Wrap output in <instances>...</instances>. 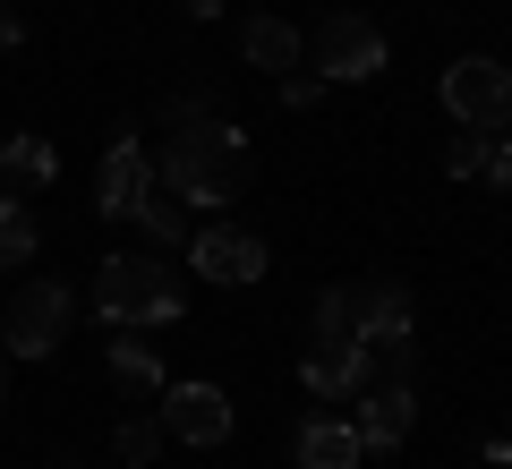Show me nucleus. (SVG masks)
I'll list each match as a JSON object with an SVG mask.
<instances>
[{
	"label": "nucleus",
	"mask_w": 512,
	"mask_h": 469,
	"mask_svg": "<svg viewBox=\"0 0 512 469\" xmlns=\"http://www.w3.org/2000/svg\"><path fill=\"white\" fill-rule=\"evenodd\" d=\"M299 384H308L316 401H359L367 384H376V359H367V342H308Z\"/></svg>",
	"instance_id": "obj_10"
},
{
	"label": "nucleus",
	"mask_w": 512,
	"mask_h": 469,
	"mask_svg": "<svg viewBox=\"0 0 512 469\" xmlns=\"http://www.w3.org/2000/svg\"><path fill=\"white\" fill-rule=\"evenodd\" d=\"M188 273H205V282H222V290H248V282H265V265H274V256H265V239L256 231H239V222H197V231H188Z\"/></svg>",
	"instance_id": "obj_6"
},
{
	"label": "nucleus",
	"mask_w": 512,
	"mask_h": 469,
	"mask_svg": "<svg viewBox=\"0 0 512 469\" xmlns=\"http://www.w3.org/2000/svg\"><path fill=\"white\" fill-rule=\"evenodd\" d=\"M146 188H154V154L137 145V128H120V137H111V154H103V171H94V214L128 222L137 205H146Z\"/></svg>",
	"instance_id": "obj_8"
},
{
	"label": "nucleus",
	"mask_w": 512,
	"mask_h": 469,
	"mask_svg": "<svg viewBox=\"0 0 512 469\" xmlns=\"http://www.w3.org/2000/svg\"><path fill=\"white\" fill-rule=\"evenodd\" d=\"M299 60H308L325 86H367V77L384 69V26H367L359 9H333V18L308 35V52H299Z\"/></svg>",
	"instance_id": "obj_5"
},
{
	"label": "nucleus",
	"mask_w": 512,
	"mask_h": 469,
	"mask_svg": "<svg viewBox=\"0 0 512 469\" xmlns=\"http://www.w3.org/2000/svg\"><path fill=\"white\" fill-rule=\"evenodd\" d=\"M410 418H419V393H410V376H384L359 393V452H402L410 444Z\"/></svg>",
	"instance_id": "obj_9"
},
{
	"label": "nucleus",
	"mask_w": 512,
	"mask_h": 469,
	"mask_svg": "<svg viewBox=\"0 0 512 469\" xmlns=\"http://www.w3.org/2000/svg\"><path fill=\"white\" fill-rule=\"evenodd\" d=\"M308 342H359V299H350V282H342V290H316Z\"/></svg>",
	"instance_id": "obj_17"
},
{
	"label": "nucleus",
	"mask_w": 512,
	"mask_h": 469,
	"mask_svg": "<svg viewBox=\"0 0 512 469\" xmlns=\"http://www.w3.org/2000/svg\"><path fill=\"white\" fill-rule=\"evenodd\" d=\"M180 9L188 18H222V0H180Z\"/></svg>",
	"instance_id": "obj_24"
},
{
	"label": "nucleus",
	"mask_w": 512,
	"mask_h": 469,
	"mask_svg": "<svg viewBox=\"0 0 512 469\" xmlns=\"http://www.w3.org/2000/svg\"><path fill=\"white\" fill-rule=\"evenodd\" d=\"M0 393H9V342H0Z\"/></svg>",
	"instance_id": "obj_25"
},
{
	"label": "nucleus",
	"mask_w": 512,
	"mask_h": 469,
	"mask_svg": "<svg viewBox=\"0 0 512 469\" xmlns=\"http://www.w3.org/2000/svg\"><path fill=\"white\" fill-rule=\"evenodd\" d=\"M137 231H146V248L163 256V248H188V231H197V222H188V205L180 197H163V188H146V205H137Z\"/></svg>",
	"instance_id": "obj_14"
},
{
	"label": "nucleus",
	"mask_w": 512,
	"mask_h": 469,
	"mask_svg": "<svg viewBox=\"0 0 512 469\" xmlns=\"http://www.w3.org/2000/svg\"><path fill=\"white\" fill-rule=\"evenodd\" d=\"M111 384H120L128 401H154V393H163V359H154V342L137 325H120V342H111Z\"/></svg>",
	"instance_id": "obj_13"
},
{
	"label": "nucleus",
	"mask_w": 512,
	"mask_h": 469,
	"mask_svg": "<svg viewBox=\"0 0 512 469\" xmlns=\"http://www.w3.org/2000/svg\"><path fill=\"white\" fill-rule=\"evenodd\" d=\"M248 180H256L248 128H231L222 111L171 120L163 154H154V188H163V197H180V205H205V214H222V205H231Z\"/></svg>",
	"instance_id": "obj_1"
},
{
	"label": "nucleus",
	"mask_w": 512,
	"mask_h": 469,
	"mask_svg": "<svg viewBox=\"0 0 512 469\" xmlns=\"http://www.w3.org/2000/svg\"><path fill=\"white\" fill-rule=\"evenodd\" d=\"M436 103L453 111V128H487V137H512V69L495 52H461L444 69Z\"/></svg>",
	"instance_id": "obj_3"
},
{
	"label": "nucleus",
	"mask_w": 512,
	"mask_h": 469,
	"mask_svg": "<svg viewBox=\"0 0 512 469\" xmlns=\"http://www.w3.org/2000/svg\"><path fill=\"white\" fill-rule=\"evenodd\" d=\"M154 418H163V435H180V444H231V393L222 384H163L154 393Z\"/></svg>",
	"instance_id": "obj_7"
},
{
	"label": "nucleus",
	"mask_w": 512,
	"mask_h": 469,
	"mask_svg": "<svg viewBox=\"0 0 512 469\" xmlns=\"http://www.w3.org/2000/svg\"><path fill=\"white\" fill-rule=\"evenodd\" d=\"M18 43H26V18L9 9V0H0V52H18Z\"/></svg>",
	"instance_id": "obj_22"
},
{
	"label": "nucleus",
	"mask_w": 512,
	"mask_h": 469,
	"mask_svg": "<svg viewBox=\"0 0 512 469\" xmlns=\"http://www.w3.org/2000/svg\"><path fill=\"white\" fill-rule=\"evenodd\" d=\"M154 444H163V418H120V435H111V452H120L128 469H146Z\"/></svg>",
	"instance_id": "obj_18"
},
{
	"label": "nucleus",
	"mask_w": 512,
	"mask_h": 469,
	"mask_svg": "<svg viewBox=\"0 0 512 469\" xmlns=\"http://www.w3.org/2000/svg\"><path fill=\"white\" fill-rule=\"evenodd\" d=\"M94 316H103L111 333H120V325L163 333V325H180V316H188V282L154 248H120V256L94 265Z\"/></svg>",
	"instance_id": "obj_2"
},
{
	"label": "nucleus",
	"mask_w": 512,
	"mask_h": 469,
	"mask_svg": "<svg viewBox=\"0 0 512 469\" xmlns=\"http://www.w3.org/2000/svg\"><path fill=\"white\" fill-rule=\"evenodd\" d=\"M0 171H9L18 188H52L60 154H52V137H0Z\"/></svg>",
	"instance_id": "obj_15"
},
{
	"label": "nucleus",
	"mask_w": 512,
	"mask_h": 469,
	"mask_svg": "<svg viewBox=\"0 0 512 469\" xmlns=\"http://www.w3.org/2000/svg\"><path fill=\"white\" fill-rule=\"evenodd\" d=\"M478 180H487V188H512V137H487V145H478Z\"/></svg>",
	"instance_id": "obj_20"
},
{
	"label": "nucleus",
	"mask_w": 512,
	"mask_h": 469,
	"mask_svg": "<svg viewBox=\"0 0 512 469\" xmlns=\"http://www.w3.org/2000/svg\"><path fill=\"white\" fill-rule=\"evenodd\" d=\"M299 52H308V35H299L291 18H274V9H256V18L239 26V60H248V69L291 77V69H299Z\"/></svg>",
	"instance_id": "obj_11"
},
{
	"label": "nucleus",
	"mask_w": 512,
	"mask_h": 469,
	"mask_svg": "<svg viewBox=\"0 0 512 469\" xmlns=\"http://www.w3.org/2000/svg\"><path fill=\"white\" fill-rule=\"evenodd\" d=\"M478 145H487V128H470V137L444 145V171H453V180H478Z\"/></svg>",
	"instance_id": "obj_21"
},
{
	"label": "nucleus",
	"mask_w": 512,
	"mask_h": 469,
	"mask_svg": "<svg viewBox=\"0 0 512 469\" xmlns=\"http://www.w3.org/2000/svg\"><path fill=\"white\" fill-rule=\"evenodd\" d=\"M316 103H325V77H316V69H291V77H282V111H316Z\"/></svg>",
	"instance_id": "obj_19"
},
{
	"label": "nucleus",
	"mask_w": 512,
	"mask_h": 469,
	"mask_svg": "<svg viewBox=\"0 0 512 469\" xmlns=\"http://www.w3.org/2000/svg\"><path fill=\"white\" fill-rule=\"evenodd\" d=\"M299 469H359L367 461V452H359V427H350V418H308V427H299Z\"/></svg>",
	"instance_id": "obj_12"
},
{
	"label": "nucleus",
	"mask_w": 512,
	"mask_h": 469,
	"mask_svg": "<svg viewBox=\"0 0 512 469\" xmlns=\"http://www.w3.org/2000/svg\"><path fill=\"white\" fill-rule=\"evenodd\" d=\"M487 461H495V469H512V427H504V435H487Z\"/></svg>",
	"instance_id": "obj_23"
},
{
	"label": "nucleus",
	"mask_w": 512,
	"mask_h": 469,
	"mask_svg": "<svg viewBox=\"0 0 512 469\" xmlns=\"http://www.w3.org/2000/svg\"><path fill=\"white\" fill-rule=\"evenodd\" d=\"M35 248H43V231H35V214H26V197L9 188V197H0V273L35 265Z\"/></svg>",
	"instance_id": "obj_16"
},
{
	"label": "nucleus",
	"mask_w": 512,
	"mask_h": 469,
	"mask_svg": "<svg viewBox=\"0 0 512 469\" xmlns=\"http://www.w3.org/2000/svg\"><path fill=\"white\" fill-rule=\"evenodd\" d=\"M69 325H77V290L52 282V273H35V282H18V299H9L0 342H9V359H52V350L69 342Z\"/></svg>",
	"instance_id": "obj_4"
}]
</instances>
